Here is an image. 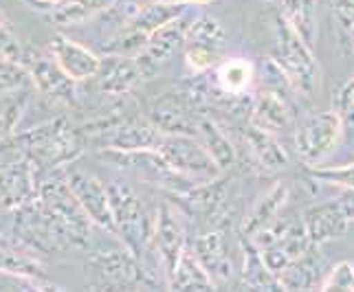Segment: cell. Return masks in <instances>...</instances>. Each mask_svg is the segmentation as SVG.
Returning a JSON list of instances; mask_svg holds the SVG:
<instances>
[{
    "label": "cell",
    "mask_w": 354,
    "mask_h": 292,
    "mask_svg": "<svg viewBox=\"0 0 354 292\" xmlns=\"http://www.w3.org/2000/svg\"><path fill=\"white\" fill-rule=\"evenodd\" d=\"M154 152L163 158V163L172 169L176 176L192 182V185L209 182L221 174L218 165L212 161V156L207 154L205 145L194 139L192 135L165 132Z\"/></svg>",
    "instance_id": "6da1fadb"
},
{
    "label": "cell",
    "mask_w": 354,
    "mask_h": 292,
    "mask_svg": "<svg viewBox=\"0 0 354 292\" xmlns=\"http://www.w3.org/2000/svg\"><path fill=\"white\" fill-rule=\"evenodd\" d=\"M20 143L27 150L29 161L44 169L71 165L80 154L77 135L68 128L66 119H55L44 126H38L20 137Z\"/></svg>",
    "instance_id": "7a4b0ae2"
},
{
    "label": "cell",
    "mask_w": 354,
    "mask_h": 292,
    "mask_svg": "<svg viewBox=\"0 0 354 292\" xmlns=\"http://www.w3.org/2000/svg\"><path fill=\"white\" fill-rule=\"evenodd\" d=\"M38 200L62 228L68 244L84 249L91 240V220L64 178H48L38 187Z\"/></svg>",
    "instance_id": "3957f363"
},
{
    "label": "cell",
    "mask_w": 354,
    "mask_h": 292,
    "mask_svg": "<svg viewBox=\"0 0 354 292\" xmlns=\"http://www.w3.org/2000/svg\"><path fill=\"white\" fill-rule=\"evenodd\" d=\"M277 68L282 70L288 86L295 93L310 95L317 81V62L313 57L310 44L290 27V24L279 18L277 22Z\"/></svg>",
    "instance_id": "277c9868"
},
{
    "label": "cell",
    "mask_w": 354,
    "mask_h": 292,
    "mask_svg": "<svg viewBox=\"0 0 354 292\" xmlns=\"http://www.w3.org/2000/svg\"><path fill=\"white\" fill-rule=\"evenodd\" d=\"M108 198H111L115 233L121 235V240L126 242V246L137 255V257H141L145 253V244L152 242L154 222L148 220L137 193L132 191V187L124 185V182L108 185Z\"/></svg>",
    "instance_id": "5b68a950"
},
{
    "label": "cell",
    "mask_w": 354,
    "mask_h": 292,
    "mask_svg": "<svg viewBox=\"0 0 354 292\" xmlns=\"http://www.w3.org/2000/svg\"><path fill=\"white\" fill-rule=\"evenodd\" d=\"M344 135V119L337 110H326L306 117L297 128L295 148L304 165L317 167L330 156Z\"/></svg>",
    "instance_id": "8992f818"
},
{
    "label": "cell",
    "mask_w": 354,
    "mask_h": 292,
    "mask_svg": "<svg viewBox=\"0 0 354 292\" xmlns=\"http://www.w3.org/2000/svg\"><path fill=\"white\" fill-rule=\"evenodd\" d=\"M225 42H227L225 29L216 18H212V16L194 18L187 27L185 42H183V46H185L187 66L194 72L209 70L218 59H221Z\"/></svg>",
    "instance_id": "52a82bcc"
},
{
    "label": "cell",
    "mask_w": 354,
    "mask_h": 292,
    "mask_svg": "<svg viewBox=\"0 0 354 292\" xmlns=\"http://www.w3.org/2000/svg\"><path fill=\"white\" fill-rule=\"evenodd\" d=\"M64 180L71 187L73 196L80 202L88 220L115 233V220L111 209V198H108V187L91 172H84L80 167H66Z\"/></svg>",
    "instance_id": "ba28073f"
},
{
    "label": "cell",
    "mask_w": 354,
    "mask_h": 292,
    "mask_svg": "<svg viewBox=\"0 0 354 292\" xmlns=\"http://www.w3.org/2000/svg\"><path fill=\"white\" fill-rule=\"evenodd\" d=\"M102 282L113 288H154V279L141 269L139 257L130 249L113 251L93 260Z\"/></svg>",
    "instance_id": "9c48e42d"
},
{
    "label": "cell",
    "mask_w": 354,
    "mask_h": 292,
    "mask_svg": "<svg viewBox=\"0 0 354 292\" xmlns=\"http://www.w3.org/2000/svg\"><path fill=\"white\" fill-rule=\"evenodd\" d=\"M24 66L29 68L31 81L40 95L48 97L53 101H64V104L73 101L77 81H73L55 64V59L51 55H27L24 57Z\"/></svg>",
    "instance_id": "30bf717a"
},
{
    "label": "cell",
    "mask_w": 354,
    "mask_h": 292,
    "mask_svg": "<svg viewBox=\"0 0 354 292\" xmlns=\"http://www.w3.org/2000/svg\"><path fill=\"white\" fill-rule=\"evenodd\" d=\"M48 53L55 59V64L62 68L73 81L93 79L100 70L102 59L91 48L82 46L80 42L66 38V35H53L48 42Z\"/></svg>",
    "instance_id": "8fae6325"
},
{
    "label": "cell",
    "mask_w": 354,
    "mask_h": 292,
    "mask_svg": "<svg viewBox=\"0 0 354 292\" xmlns=\"http://www.w3.org/2000/svg\"><path fill=\"white\" fill-rule=\"evenodd\" d=\"M301 224L306 228V235L313 246H322L326 242L341 237L348 231L350 220L341 211L337 200L315 204L301 215Z\"/></svg>",
    "instance_id": "7c38bea8"
},
{
    "label": "cell",
    "mask_w": 354,
    "mask_h": 292,
    "mask_svg": "<svg viewBox=\"0 0 354 292\" xmlns=\"http://www.w3.org/2000/svg\"><path fill=\"white\" fill-rule=\"evenodd\" d=\"M201 119L194 117V99H189V95H163V99L152 108V124L163 132L194 135Z\"/></svg>",
    "instance_id": "4fadbf2b"
},
{
    "label": "cell",
    "mask_w": 354,
    "mask_h": 292,
    "mask_svg": "<svg viewBox=\"0 0 354 292\" xmlns=\"http://www.w3.org/2000/svg\"><path fill=\"white\" fill-rule=\"evenodd\" d=\"M152 240L156 244V251L161 253L165 271L169 273V269L176 264L180 251L187 246L185 228H183L180 217H178V213L174 211V206L169 202L161 204V209H158V213H156L154 228H152Z\"/></svg>",
    "instance_id": "5bb4252c"
},
{
    "label": "cell",
    "mask_w": 354,
    "mask_h": 292,
    "mask_svg": "<svg viewBox=\"0 0 354 292\" xmlns=\"http://www.w3.org/2000/svg\"><path fill=\"white\" fill-rule=\"evenodd\" d=\"M38 182L33 174V163L22 158L20 163L0 169V204L7 209H18L38 196Z\"/></svg>",
    "instance_id": "9a60e30c"
},
{
    "label": "cell",
    "mask_w": 354,
    "mask_h": 292,
    "mask_svg": "<svg viewBox=\"0 0 354 292\" xmlns=\"http://www.w3.org/2000/svg\"><path fill=\"white\" fill-rule=\"evenodd\" d=\"M189 249L194 253V257L201 262L205 273L212 277L214 286L229 282L231 275H234V269H231V260H229L223 233H218V231L205 233L194 240V244H189Z\"/></svg>",
    "instance_id": "2e32d148"
},
{
    "label": "cell",
    "mask_w": 354,
    "mask_h": 292,
    "mask_svg": "<svg viewBox=\"0 0 354 292\" xmlns=\"http://www.w3.org/2000/svg\"><path fill=\"white\" fill-rule=\"evenodd\" d=\"M165 132L154 124H124L119 128L108 130L104 135V145L113 152H152L158 148Z\"/></svg>",
    "instance_id": "e0dca14e"
},
{
    "label": "cell",
    "mask_w": 354,
    "mask_h": 292,
    "mask_svg": "<svg viewBox=\"0 0 354 292\" xmlns=\"http://www.w3.org/2000/svg\"><path fill=\"white\" fill-rule=\"evenodd\" d=\"M95 77H100V86L106 95L121 97V95H126L143 75H141V68L134 57L111 55L108 59H102L100 70H97Z\"/></svg>",
    "instance_id": "ac0fdd59"
},
{
    "label": "cell",
    "mask_w": 354,
    "mask_h": 292,
    "mask_svg": "<svg viewBox=\"0 0 354 292\" xmlns=\"http://www.w3.org/2000/svg\"><path fill=\"white\" fill-rule=\"evenodd\" d=\"M319 246H310L306 253L292 260L284 271L277 273V286L284 290H313L319 286V271L324 266V260Z\"/></svg>",
    "instance_id": "d6986e66"
},
{
    "label": "cell",
    "mask_w": 354,
    "mask_h": 292,
    "mask_svg": "<svg viewBox=\"0 0 354 292\" xmlns=\"http://www.w3.org/2000/svg\"><path fill=\"white\" fill-rule=\"evenodd\" d=\"M290 124V110L286 101L273 90H264L253 104L251 110V126L260 128L268 135H279Z\"/></svg>",
    "instance_id": "ffe728a7"
},
{
    "label": "cell",
    "mask_w": 354,
    "mask_h": 292,
    "mask_svg": "<svg viewBox=\"0 0 354 292\" xmlns=\"http://www.w3.org/2000/svg\"><path fill=\"white\" fill-rule=\"evenodd\" d=\"M167 286L172 290H214L212 277L205 273L201 262L194 257L189 246L180 251L176 264L167 273Z\"/></svg>",
    "instance_id": "44dd1931"
},
{
    "label": "cell",
    "mask_w": 354,
    "mask_h": 292,
    "mask_svg": "<svg viewBox=\"0 0 354 292\" xmlns=\"http://www.w3.org/2000/svg\"><path fill=\"white\" fill-rule=\"evenodd\" d=\"M185 14V5H174V3H163V0H152V3L143 5L141 9H137V14L132 16V20L128 22V29L139 31L143 35L154 33L156 29L165 27L167 22L176 20L178 16Z\"/></svg>",
    "instance_id": "7402d4cb"
},
{
    "label": "cell",
    "mask_w": 354,
    "mask_h": 292,
    "mask_svg": "<svg viewBox=\"0 0 354 292\" xmlns=\"http://www.w3.org/2000/svg\"><path fill=\"white\" fill-rule=\"evenodd\" d=\"M288 198V187L277 182V185L266 193V196L253 206V211L244 217L242 222V235L244 237H251L253 233H258L262 226H266L268 222L275 220V215L279 213V209L284 206Z\"/></svg>",
    "instance_id": "603a6c76"
},
{
    "label": "cell",
    "mask_w": 354,
    "mask_h": 292,
    "mask_svg": "<svg viewBox=\"0 0 354 292\" xmlns=\"http://www.w3.org/2000/svg\"><path fill=\"white\" fill-rule=\"evenodd\" d=\"M196 132H201L205 150H207V154L212 156V161L218 165V169H221V172H223V169H229L231 165H234V161H236L234 145H231L229 137L214 124V121L203 117L198 121V130Z\"/></svg>",
    "instance_id": "cb8c5ba5"
},
{
    "label": "cell",
    "mask_w": 354,
    "mask_h": 292,
    "mask_svg": "<svg viewBox=\"0 0 354 292\" xmlns=\"http://www.w3.org/2000/svg\"><path fill=\"white\" fill-rule=\"evenodd\" d=\"M244 139H247L251 152L255 154V158H258L264 169H279L286 165L288 156L282 145L275 141L273 135H268V132L255 128V126H249Z\"/></svg>",
    "instance_id": "d4e9b609"
},
{
    "label": "cell",
    "mask_w": 354,
    "mask_h": 292,
    "mask_svg": "<svg viewBox=\"0 0 354 292\" xmlns=\"http://www.w3.org/2000/svg\"><path fill=\"white\" fill-rule=\"evenodd\" d=\"M251 79H253V66L249 59H242V57L227 59V62H223L216 70L218 86L231 97H240L251 86Z\"/></svg>",
    "instance_id": "484cf974"
},
{
    "label": "cell",
    "mask_w": 354,
    "mask_h": 292,
    "mask_svg": "<svg viewBox=\"0 0 354 292\" xmlns=\"http://www.w3.org/2000/svg\"><path fill=\"white\" fill-rule=\"evenodd\" d=\"M242 246H244V284L251 288H260V290H273L277 286V277L266 269V264L262 260L260 251L253 246V242H244L242 237Z\"/></svg>",
    "instance_id": "4316f807"
},
{
    "label": "cell",
    "mask_w": 354,
    "mask_h": 292,
    "mask_svg": "<svg viewBox=\"0 0 354 292\" xmlns=\"http://www.w3.org/2000/svg\"><path fill=\"white\" fill-rule=\"evenodd\" d=\"M284 9V20L304 40L313 44L315 38V7L317 0H279Z\"/></svg>",
    "instance_id": "83f0119b"
},
{
    "label": "cell",
    "mask_w": 354,
    "mask_h": 292,
    "mask_svg": "<svg viewBox=\"0 0 354 292\" xmlns=\"http://www.w3.org/2000/svg\"><path fill=\"white\" fill-rule=\"evenodd\" d=\"M0 273L22 279H38L42 275V266L35 257L18 251L16 246L0 244Z\"/></svg>",
    "instance_id": "f1b7e54d"
},
{
    "label": "cell",
    "mask_w": 354,
    "mask_h": 292,
    "mask_svg": "<svg viewBox=\"0 0 354 292\" xmlns=\"http://www.w3.org/2000/svg\"><path fill=\"white\" fill-rule=\"evenodd\" d=\"M27 108V97L11 93H0V139L9 137L16 130L18 121Z\"/></svg>",
    "instance_id": "f546056e"
},
{
    "label": "cell",
    "mask_w": 354,
    "mask_h": 292,
    "mask_svg": "<svg viewBox=\"0 0 354 292\" xmlns=\"http://www.w3.org/2000/svg\"><path fill=\"white\" fill-rule=\"evenodd\" d=\"M29 81V68L22 62H11V59L0 57V93L22 90Z\"/></svg>",
    "instance_id": "4dcf8cb0"
},
{
    "label": "cell",
    "mask_w": 354,
    "mask_h": 292,
    "mask_svg": "<svg viewBox=\"0 0 354 292\" xmlns=\"http://www.w3.org/2000/svg\"><path fill=\"white\" fill-rule=\"evenodd\" d=\"M310 176L328 182V185H337L341 189H354V165H344V167H310Z\"/></svg>",
    "instance_id": "1f68e13d"
},
{
    "label": "cell",
    "mask_w": 354,
    "mask_h": 292,
    "mask_svg": "<svg viewBox=\"0 0 354 292\" xmlns=\"http://www.w3.org/2000/svg\"><path fill=\"white\" fill-rule=\"evenodd\" d=\"M319 290H354V266L350 262H339L324 282H319Z\"/></svg>",
    "instance_id": "d6a6232c"
},
{
    "label": "cell",
    "mask_w": 354,
    "mask_h": 292,
    "mask_svg": "<svg viewBox=\"0 0 354 292\" xmlns=\"http://www.w3.org/2000/svg\"><path fill=\"white\" fill-rule=\"evenodd\" d=\"M0 57L11 59V62H22V64H24V57H27L22 42L18 40V35L5 20L0 24Z\"/></svg>",
    "instance_id": "836d02e7"
},
{
    "label": "cell",
    "mask_w": 354,
    "mask_h": 292,
    "mask_svg": "<svg viewBox=\"0 0 354 292\" xmlns=\"http://www.w3.org/2000/svg\"><path fill=\"white\" fill-rule=\"evenodd\" d=\"M93 14V11L82 3V0H73V3L64 5V7H59L55 11V22L59 24H68V22H82V20H86L88 16Z\"/></svg>",
    "instance_id": "e575fe53"
},
{
    "label": "cell",
    "mask_w": 354,
    "mask_h": 292,
    "mask_svg": "<svg viewBox=\"0 0 354 292\" xmlns=\"http://www.w3.org/2000/svg\"><path fill=\"white\" fill-rule=\"evenodd\" d=\"M341 119L354 126V79H350L339 93V110Z\"/></svg>",
    "instance_id": "d590c367"
},
{
    "label": "cell",
    "mask_w": 354,
    "mask_h": 292,
    "mask_svg": "<svg viewBox=\"0 0 354 292\" xmlns=\"http://www.w3.org/2000/svg\"><path fill=\"white\" fill-rule=\"evenodd\" d=\"M333 11L346 29H354V0H333Z\"/></svg>",
    "instance_id": "8d00e7d4"
},
{
    "label": "cell",
    "mask_w": 354,
    "mask_h": 292,
    "mask_svg": "<svg viewBox=\"0 0 354 292\" xmlns=\"http://www.w3.org/2000/svg\"><path fill=\"white\" fill-rule=\"evenodd\" d=\"M341 211L348 217L350 222H354V189H344L341 191V196L337 198Z\"/></svg>",
    "instance_id": "74e56055"
},
{
    "label": "cell",
    "mask_w": 354,
    "mask_h": 292,
    "mask_svg": "<svg viewBox=\"0 0 354 292\" xmlns=\"http://www.w3.org/2000/svg\"><path fill=\"white\" fill-rule=\"evenodd\" d=\"M163 3H174V5H207L212 0H163Z\"/></svg>",
    "instance_id": "f35d334b"
},
{
    "label": "cell",
    "mask_w": 354,
    "mask_h": 292,
    "mask_svg": "<svg viewBox=\"0 0 354 292\" xmlns=\"http://www.w3.org/2000/svg\"><path fill=\"white\" fill-rule=\"evenodd\" d=\"M40 3H46V5H57V3H62V0H40Z\"/></svg>",
    "instance_id": "ab89813d"
},
{
    "label": "cell",
    "mask_w": 354,
    "mask_h": 292,
    "mask_svg": "<svg viewBox=\"0 0 354 292\" xmlns=\"http://www.w3.org/2000/svg\"><path fill=\"white\" fill-rule=\"evenodd\" d=\"M350 33H352V44H354V29H350Z\"/></svg>",
    "instance_id": "60d3db41"
},
{
    "label": "cell",
    "mask_w": 354,
    "mask_h": 292,
    "mask_svg": "<svg viewBox=\"0 0 354 292\" xmlns=\"http://www.w3.org/2000/svg\"><path fill=\"white\" fill-rule=\"evenodd\" d=\"M3 20H5V18H3V14H0V24H3Z\"/></svg>",
    "instance_id": "b9f144b4"
}]
</instances>
